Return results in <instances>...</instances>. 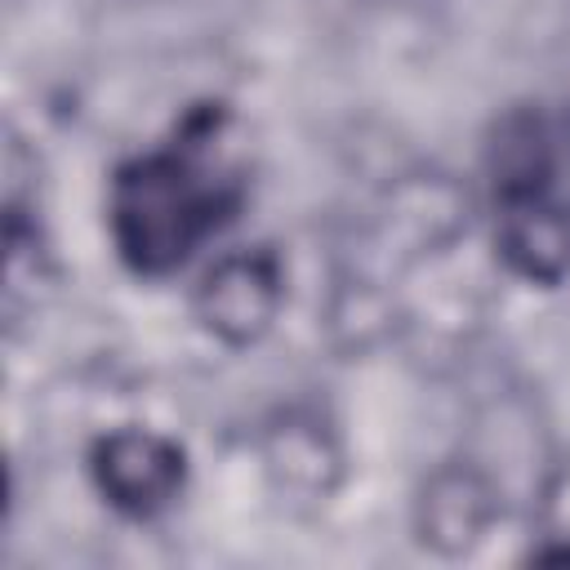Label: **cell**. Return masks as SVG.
Returning a JSON list of instances; mask_svg holds the SVG:
<instances>
[{
  "instance_id": "cell-1",
  "label": "cell",
  "mask_w": 570,
  "mask_h": 570,
  "mask_svg": "<svg viewBox=\"0 0 570 570\" xmlns=\"http://www.w3.org/2000/svg\"><path fill=\"white\" fill-rule=\"evenodd\" d=\"M218 116L187 120L178 142L125 160L111 178L107 223L116 254L138 276L178 272L214 232L232 223L245 200L240 169L214 147Z\"/></svg>"
},
{
  "instance_id": "cell-2",
  "label": "cell",
  "mask_w": 570,
  "mask_h": 570,
  "mask_svg": "<svg viewBox=\"0 0 570 570\" xmlns=\"http://www.w3.org/2000/svg\"><path fill=\"white\" fill-rule=\"evenodd\" d=\"M89 472L116 512L147 521L183 494L187 459L169 436L151 428H116L89 450Z\"/></svg>"
},
{
  "instance_id": "cell-3",
  "label": "cell",
  "mask_w": 570,
  "mask_h": 570,
  "mask_svg": "<svg viewBox=\"0 0 570 570\" xmlns=\"http://www.w3.org/2000/svg\"><path fill=\"white\" fill-rule=\"evenodd\" d=\"M285 298V276L272 249H232L223 254L196 285V321L232 343V347H249L258 343Z\"/></svg>"
},
{
  "instance_id": "cell-4",
  "label": "cell",
  "mask_w": 570,
  "mask_h": 570,
  "mask_svg": "<svg viewBox=\"0 0 570 570\" xmlns=\"http://www.w3.org/2000/svg\"><path fill=\"white\" fill-rule=\"evenodd\" d=\"M494 240L512 272L525 281H561L570 272V209L557 196H530V200H503Z\"/></svg>"
},
{
  "instance_id": "cell-5",
  "label": "cell",
  "mask_w": 570,
  "mask_h": 570,
  "mask_svg": "<svg viewBox=\"0 0 570 570\" xmlns=\"http://www.w3.org/2000/svg\"><path fill=\"white\" fill-rule=\"evenodd\" d=\"M494 503H490V490L476 472L468 468H450V472H436L419 499V521H423V539L436 543L441 552H459L468 548L485 521H490Z\"/></svg>"
},
{
  "instance_id": "cell-6",
  "label": "cell",
  "mask_w": 570,
  "mask_h": 570,
  "mask_svg": "<svg viewBox=\"0 0 570 570\" xmlns=\"http://www.w3.org/2000/svg\"><path fill=\"white\" fill-rule=\"evenodd\" d=\"M561 142H566V151H570V116H566V129H561Z\"/></svg>"
}]
</instances>
